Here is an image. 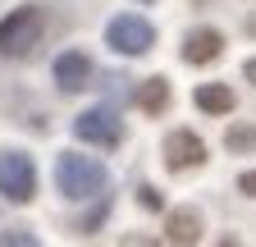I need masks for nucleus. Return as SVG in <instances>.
<instances>
[{
    "mask_svg": "<svg viewBox=\"0 0 256 247\" xmlns=\"http://www.w3.org/2000/svg\"><path fill=\"white\" fill-rule=\"evenodd\" d=\"M0 247H42V238L32 234V229H23V224H14V229L0 234Z\"/></svg>",
    "mask_w": 256,
    "mask_h": 247,
    "instance_id": "13",
    "label": "nucleus"
},
{
    "mask_svg": "<svg viewBox=\"0 0 256 247\" xmlns=\"http://www.w3.org/2000/svg\"><path fill=\"white\" fill-rule=\"evenodd\" d=\"M242 78H247V82L256 87V60H247V64H242Z\"/></svg>",
    "mask_w": 256,
    "mask_h": 247,
    "instance_id": "17",
    "label": "nucleus"
},
{
    "mask_svg": "<svg viewBox=\"0 0 256 247\" xmlns=\"http://www.w3.org/2000/svg\"><path fill=\"white\" fill-rule=\"evenodd\" d=\"M192 101H197V110H206V114H229L238 106V96L224 82H202L197 92H192Z\"/></svg>",
    "mask_w": 256,
    "mask_h": 247,
    "instance_id": "10",
    "label": "nucleus"
},
{
    "mask_svg": "<svg viewBox=\"0 0 256 247\" xmlns=\"http://www.w3.org/2000/svg\"><path fill=\"white\" fill-rule=\"evenodd\" d=\"M197 165H206V142L192 128H174L165 138V170L183 174V170H197Z\"/></svg>",
    "mask_w": 256,
    "mask_h": 247,
    "instance_id": "6",
    "label": "nucleus"
},
{
    "mask_svg": "<svg viewBox=\"0 0 256 247\" xmlns=\"http://www.w3.org/2000/svg\"><path fill=\"white\" fill-rule=\"evenodd\" d=\"M124 247H151L146 238H124Z\"/></svg>",
    "mask_w": 256,
    "mask_h": 247,
    "instance_id": "18",
    "label": "nucleus"
},
{
    "mask_svg": "<svg viewBox=\"0 0 256 247\" xmlns=\"http://www.w3.org/2000/svg\"><path fill=\"white\" fill-rule=\"evenodd\" d=\"M37 42H42V10L37 5H18L0 18V55L5 60L28 55Z\"/></svg>",
    "mask_w": 256,
    "mask_h": 247,
    "instance_id": "2",
    "label": "nucleus"
},
{
    "mask_svg": "<svg viewBox=\"0 0 256 247\" xmlns=\"http://www.w3.org/2000/svg\"><path fill=\"white\" fill-rule=\"evenodd\" d=\"M106 46H114L119 55H146L156 46V28L146 18H138V14H119L106 28Z\"/></svg>",
    "mask_w": 256,
    "mask_h": 247,
    "instance_id": "4",
    "label": "nucleus"
},
{
    "mask_svg": "<svg viewBox=\"0 0 256 247\" xmlns=\"http://www.w3.org/2000/svg\"><path fill=\"white\" fill-rule=\"evenodd\" d=\"M220 247H238V242H234V238H224V242H220Z\"/></svg>",
    "mask_w": 256,
    "mask_h": 247,
    "instance_id": "19",
    "label": "nucleus"
},
{
    "mask_svg": "<svg viewBox=\"0 0 256 247\" xmlns=\"http://www.w3.org/2000/svg\"><path fill=\"white\" fill-rule=\"evenodd\" d=\"M138 202H142L146 210H165V197H160V192L151 188V183H142V188H138Z\"/></svg>",
    "mask_w": 256,
    "mask_h": 247,
    "instance_id": "15",
    "label": "nucleus"
},
{
    "mask_svg": "<svg viewBox=\"0 0 256 247\" xmlns=\"http://www.w3.org/2000/svg\"><path fill=\"white\" fill-rule=\"evenodd\" d=\"M224 146L229 151H252L256 146V124H234V128L224 133Z\"/></svg>",
    "mask_w": 256,
    "mask_h": 247,
    "instance_id": "12",
    "label": "nucleus"
},
{
    "mask_svg": "<svg viewBox=\"0 0 256 247\" xmlns=\"http://www.w3.org/2000/svg\"><path fill=\"white\" fill-rule=\"evenodd\" d=\"M224 55V37L215 32V28H192V32L183 37V60L188 64H210V60Z\"/></svg>",
    "mask_w": 256,
    "mask_h": 247,
    "instance_id": "8",
    "label": "nucleus"
},
{
    "mask_svg": "<svg viewBox=\"0 0 256 247\" xmlns=\"http://www.w3.org/2000/svg\"><path fill=\"white\" fill-rule=\"evenodd\" d=\"M74 133L82 138V142H92V146H119L124 142V124L114 119V110L110 106H92V110H82L78 119H74Z\"/></svg>",
    "mask_w": 256,
    "mask_h": 247,
    "instance_id": "5",
    "label": "nucleus"
},
{
    "mask_svg": "<svg viewBox=\"0 0 256 247\" xmlns=\"http://www.w3.org/2000/svg\"><path fill=\"white\" fill-rule=\"evenodd\" d=\"M138 106L146 110V114H160V110H165L170 106V82L165 78H146V82H138Z\"/></svg>",
    "mask_w": 256,
    "mask_h": 247,
    "instance_id": "11",
    "label": "nucleus"
},
{
    "mask_svg": "<svg viewBox=\"0 0 256 247\" xmlns=\"http://www.w3.org/2000/svg\"><path fill=\"white\" fill-rule=\"evenodd\" d=\"M55 188L69 202H87L106 192V165H96L92 156H78V151H64V156H55Z\"/></svg>",
    "mask_w": 256,
    "mask_h": 247,
    "instance_id": "1",
    "label": "nucleus"
},
{
    "mask_svg": "<svg viewBox=\"0 0 256 247\" xmlns=\"http://www.w3.org/2000/svg\"><path fill=\"white\" fill-rule=\"evenodd\" d=\"M238 192H242V197H256V170H247V174L238 178Z\"/></svg>",
    "mask_w": 256,
    "mask_h": 247,
    "instance_id": "16",
    "label": "nucleus"
},
{
    "mask_svg": "<svg viewBox=\"0 0 256 247\" xmlns=\"http://www.w3.org/2000/svg\"><path fill=\"white\" fill-rule=\"evenodd\" d=\"M0 192L14 206L37 197V165H32V156H23V151H5L0 156Z\"/></svg>",
    "mask_w": 256,
    "mask_h": 247,
    "instance_id": "3",
    "label": "nucleus"
},
{
    "mask_svg": "<svg viewBox=\"0 0 256 247\" xmlns=\"http://www.w3.org/2000/svg\"><path fill=\"white\" fill-rule=\"evenodd\" d=\"M247 32H256V18H252V23H247Z\"/></svg>",
    "mask_w": 256,
    "mask_h": 247,
    "instance_id": "20",
    "label": "nucleus"
},
{
    "mask_svg": "<svg viewBox=\"0 0 256 247\" xmlns=\"http://www.w3.org/2000/svg\"><path fill=\"white\" fill-rule=\"evenodd\" d=\"M106 215H110V197H101V206H96V210H87L82 220L74 224V234H96V229H101V220H106Z\"/></svg>",
    "mask_w": 256,
    "mask_h": 247,
    "instance_id": "14",
    "label": "nucleus"
},
{
    "mask_svg": "<svg viewBox=\"0 0 256 247\" xmlns=\"http://www.w3.org/2000/svg\"><path fill=\"white\" fill-rule=\"evenodd\" d=\"M165 242L170 247H197L202 242V215L192 206H178L165 215Z\"/></svg>",
    "mask_w": 256,
    "mask_h": 247,
    "instance_id": "7",
    "label": "nucleus"
},
{
    "mask_svg": "<svg viewBox=\"0 0 256 247\" xmlns=\"http://www.w3.org/2000/svg\"><path fill=\"white\" fill-rule=\"evenodd\" d=\"M55 82H60L64 92H82V87L92 82V60H87L82 50H64V55L55 60Z\"/></svg>",
    "mask_w": 256,
    "mask_h": 247,
    "instance_id": "9",
    "label": "nucleus"
}]
</instances>
